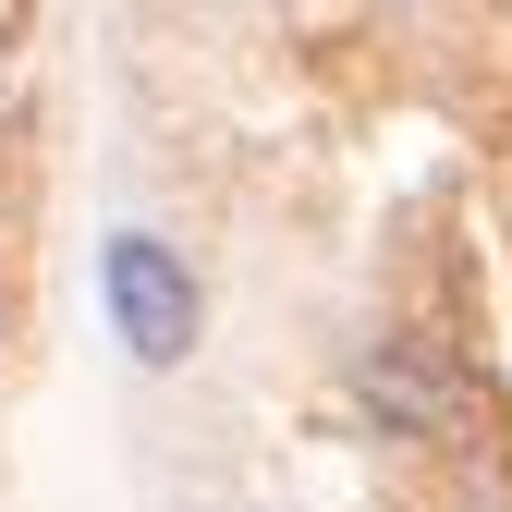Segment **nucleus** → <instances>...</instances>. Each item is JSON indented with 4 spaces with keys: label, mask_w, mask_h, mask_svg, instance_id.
Instances as JSON below:
<instances>
[{
    "label": "nucleus",
    "mask_w": 512,
    "mask_h": 512,
    "mask_svg": "<svg viewBox=\"0 0 512 512\" xmlns=\"http://www.w3.org/2000/svg\"><path fill=\"white\" fill-rule=\"evenodd\" d=\"M110 317H122V342H135V366H183L196 354V269L159 244V232H110Z\"/></svg>",
    "instance_id": "nucleus-1"
},
{
    "label": "nucleus",
    "mask_w": 512,
    "mask_h": 512,
    "mask_svg": "<svg viewBox=\"0 0 512 512\" xmlns=\"http://www.w3.org/2000/svg\"><path fill=\"white\" fill-rule=\"evenodd\" d=\"M366 403L391 427H415V439H464V391H452V366L427 342H378L366 354Z\"/></svg>",
    "instance_id": "nucleus-2"
},
{
    "label": "nucleus",
    "mask_w": 512,
    "mask_h": 512,
    "mask_svg": "<svg viewBox=\"0 0 512 512\" xmlns=\"http://www.w3.org/2000/svg\"><path fill=\"white\" fill-rule=\"evenodd\" d=\"M13 37H25V13H13V0H0V49H13Z\"/></svg>",
    "instance_id": "nucleus-3"
}]
</instances>
